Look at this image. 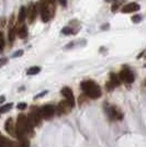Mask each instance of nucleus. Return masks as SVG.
<instances>
[{"label": "nucleus", "instance_id": "obj_1", "mask_svg": "<svg viewBox=\"0 0 146 147\" xmlns=\"http://www.w3.org/2000/svg\"><path fill=\"white\" fill-rule=\"evenodd\" d=\"M81 89L85 91V93L92 99H97L101 96V89L97 84H95L91 80H86L81 82Z\"/></svg>", "mask_w": 146, "mask_h": 147}, {"label": "nucleus", "instance_id": "obj_2", "mask_svg": "<svg viewBox=\"0 0 146 147\" xmlns=\"http://www.w3.org/2000/svg\"><path fill=\"white\" fill-rule=\"evenodd\" d=\"M17 136H22V135L32 134V129L33 126H31L29 123L28 117H25L24 114H20L18 117V121H17Z\"/></svg>", "mask_w": 146, "mask_h": 147}, {"label": "nucleus", "instance_id": "obj_3", "mask_svg": "<svg viewBox=\"0 0 146 147\" xmlns=\"http://www.w3.org/2000/svg\"><path fill=\"white\" fill-rule=\"evenodd\" d=\"M42 115H41V111L39 110L37 108H32L30 114L28 115V120H29V123L31 124V126H37L41 121H42Z\"/></svg>", "mask_w": 146, "mask_h": 147}, {"label": "nucleus", "instance_id": "obj_4", "mask_svg": "<svg viewBox=\"0 0 146 147\" xmlns=\"http://www.w3.org/2000/svg\"><path fill=\"white\" fill-rule=\"evenodd\" d=\"M51 5L52 3H45V2H41V19H42L43 22H49L53 13H52V10H51Z\"/></svg>", "mask_w": 146, "mask_h": 147}, {"label": "nucleus", "instance_id": "obj_5", "mask_svg": "<svg viewBox=\"0 0 146 147\" xmlns=\"http://www.w3.org/2000/svg\"><path fill=\"white\" fill-rule=\"evenodd\" d=\"M119 77H120L121 81L125 82V84H132L134 81V75L128 68L122 69L121 73L119 74Z\"/></svg>", "mask_w": 146, "mask_h": 147}, {"label": "nucleus", "instance_id": "obj_6", "mask_svg": "<svg viewBox=\"0 0 146 147\" xmlns=\"http://www.w3.org/2000/svg\"><path fill=\"white\" fill-rule=\"evenodd\" d=\"M40 111H41V115H42V117L46 119V120H49V119H51V117L54 115L55 108L53 107V105H51V104H46V105H44Z\"/></svg>", "mask_w": 146, "mask_h": 147}, {"label": "nucleus", "instance_id": "obj_7", "mask_svg": "<svg viewBox=\"0 0 146 147\" xmlns=\"http://www.w3.org/2000/svg\"><path fill=\"white\" fill-rule=\"evenodd\" d=\"M62 94L64 96V98H65V100H66L67 102L72 105V108H74L75 107V98H74L73 91L69 88L65 87V88L62 89Z\"/></svg>", "mask_w": 146, "mask_h": 147}, {"label": "nucleus", "instance_id": "obj_8", "mask_svg": "<svg viewBox=\"0 0 146 147\" xmlns=\"http://www.w3.org/2000/svg\"><path fill=\"white\" fill-rule=\"evenodd\" d=\"M5 127H6V131L8 132V134H10L11 136H17V126L13 123L12 117L7 120L6 124H5Z\"/></svg>", "mask_w": 146, "mask_h": 147}, {"label": "nucleus", "instance_id": "obj_9", "mask_svg": "<svg viewBox=\"0 0 146 147\" xmlns=\"http://www.w3.org/2000/svg\"><path fill=\"white\" fill-rule=\"evenodd\" d=\"M107 111H108L109 117L111 119H113V120H122L123 119V114L116 109V107H110V108L107 109Z\"/></svg>", "mask_w": 146, "mask_h": 147}, {"label": "nucleus", "instance_id": "obj_10", "mask_svg": "<svg viewBox=\"0 0 146 147\" xmlns=\"http://www.w3.org/2000/svg\"><path fill=\"white\" fill-rule=\"evenodd\" d=\"M140 10V5L136 3V2H131V3H128L123 7L121 9V11L123 13H131V12H135V11H139Z\"/></svg>", "mask_w": 146, "mask_h": 147}, {"label": "nucleus", "instance_id": "obj_11", "mask_svg": "<svg viewBox=\"0 0 146 147\" xmlns=\"http://www.w3.org/2000/svg\"><path fill=\"white\" fill-rule=\"evenodd\" d=\"M35 17H36V6H34L33 3H31L29 8H28V21L29 23H33L34 20H35Z\"/></svg>", "mask_w": 146, "mask_h": 147}, {"label": "nucleus", "instance_id": "obj_12", "mask_svg": "<svg viewBox=\"0 0 146 147\" xmlns=\"http://www.w3.org/2000/svg\"><path fill=\"white\" fill-rule=\"evenodd\" d=\"M70 109H72V105L68 103L66 100L62 101L61 103L58 104V107H57L58 114H66V113H68L70 111Z\"/></svg>", "mask_w": 146, "mask_h": 147}, {"label": "nucleus", "instance_id": "obj_13", "mask_svg": "<svg viewBox=\"0 0 146 147\" xmlns=\"http://www.w3.org/2000/svg\"><path fill=\"white\" fill-rule=\"evenodd\" d=\"M26 17H28V8L21 7L20 12H19V16H18V21L20 22V23H22L23 21H25Z\"/></svg>", "mask_w": 146, "mask_h": 147}, {"label": "nucleus", "instance_id": "obj_14", "mask_svg": "<svg viewBox=\"0 0 146 147\" xmlns=\"http://www.w3.org/2000/svg\"><path fill=\"white\" fill-rule=\"evenodd\" d=\"M110 82L114 87H118V86H120V84H121V79H120V77H119L116 74L111 73L110 74Z\"/></svg>", "mask_w": 146, "mask_h": 147}, {"label": "nucleus", "instance_id": "obj_15", "mask_svg": "<svg viewBox=\"0 0 146 147\" xmlns=\"http://www.w3.org/2000/svg\"><path fill=\"white\" fill-rule=\"evenodd\" d=\"M18 35L21 38H24L26 35H28V28L25 25H21L18 29Z\"/></svg>", "mask_w": 146, "mask_h": 147}, {"label": "nucleus", "instance_id": "obj_16", "mask_svg": "<svg viewBox=\"0 0 146 147\" xmlns=\"http://www.w3.org/2000/svg\"><path fill=\"white\" fill-rule=\"evenodd\" d=\"M40 71H41V68L39 67V66H33V67H31L28 69L26 74L32 76V75H36V74H39Z\"/></svg>", "mask_w": 146, "mask_h": 147}, {"label": "nucleus", "instance_id": "obj_17", "mask_svg": "<svg viewBox=\"0 0 146 147\" xmlns=\"http://www.w3.org/2000/svg\"><path fill=\"white\" fill-rule=\"evenodd\" d=\"M62 33L65 34V35H70V34H75L76 31L73 29V26H65V28L62 30Z\"/></svg>", "mask_w": 146, "mask_h": 147}, {"label": "nucleus", "instance_id": "obj_18", "mask_svg": "<svg viewBox=\"0 0 146 147\" xmlns=\"http://www.w3.org/2000/svg\"><path fill=\"white\" fill-rule=\"evenodd\" d=\"M16 35H17V30L14 28H10L9 30V34H8V38L10 42H13L14 38H16Z\"/></svg>", "mask_w": 146, "mask_h": 147}, {"label": "nucleus", "instance_id": "obj_19", "mask_svg": "<svg viewBox=\"0 0 146 147\" xmlns=\"http://www.w3.org/2000/svg\"><path fill=\"white\" fill-rule=\"evenodd\" d=\"M123 1H124V0H116V1L113 2V5H112V11H113V12H116V10L120 8V6H121V3Z\"/></svg>", "mask_w": 146, "mask_h": 147}, {"label": "nucleus", "instance_id": "obj_20", "mask_svg": "<svg viewBox=\"0 0 146 147\" xmlns=\"http://www.w3.org/2000/svg\"><path fill=\"white\" fill-rule=\"evenodd\" d=\"M11 108H12V103H8L6 105H3L2 108H0V114L1 113H5V112H8Z\"/></svg>", "mask_w": 146, "mask_h": 147}, {"label": "nucleus", "instance_id": "obj_21", "mask_svg": "<svg viewBox=\"0 0 146 147\" xmlns=\"http://www.w3.org/2000/svg\"><path fill=\"white\" fill-rule=\"evenodd\" d=\"M132 21H133L134 23H139V22L142 21V16H140V14H135L134 17H132Z\"/></svg>", "mask_w": 146, "mask_h": 147}, {"label": "nucleus", "instance_id": "obj_22", "mask_svg": "<svg viewBox=\"0 0 146 147\" xmlns=\"http://www.w3.org/2000/svg\"><path fill=\"white\" fill-rule=\"evenodd\" d=\"M23 55V51L22 49H20V51H17L14 54L12 55V57L13 58H16V57H20V56H22Z\"/></svg>", "mask_w": 146, "mask_h": 147}, {"label": "nucleus", "instance_id": "obj_23", "mask_svg": "<svg viewBox=\"0 0 146 147\" xmlns=\"http://www.w3.org/2000/svg\"><path fill=\"white\" fill-rule=\"evenodd\" d=\"M7 63H8V58H6V57L0 58V67H1V66H3V65H6Z\"/></svg>", "mask_w": 146, "mask_h": 147}, {"label": "nucleus", "instance_id": "obj_24", "mask_svg": "<svg viewBox=\"0 0 146 147\" xmlns=\"http://www.w3.org/2000/svg\"><path fill=\"white\" fill-rule=\"evenodd\" d=\"M26 103H19L18 104V109L19 110H24V109H26Z\"/></svg>", "mask_w": 146, "mask_h": 147}, {"label": "nucleus", "instance_id": "obj_25", "mask_svg": "<svg viewBox=\"0 0 146 147\" xmlns=\"http://www.w3.org/2000/svg\"><path fill=\"white\" fill-rule=\"evenodd\" d=\"M58 2H59V5L63 7L67 6V0H58Z\"/></svg>", "mask_w": 146, "mask_h": 147}, {"label": "nucleus", "instance_id": "obj_26", "mask_svg": "<svg viewBox=\"0 0 146 147\" xmlns=\"http://www.w3.org/2000/svg\"><path fill=\"white\" fill-rule=\"evenodd\" d=\"M3 46H5V41L2 40V37H0V51H2Z\"/></svg>", "mask_w": 146, "mask_h": 147}, {"label": "nucleus", "instance_id": "obj_27", "mask_svg": "<svg viewBox=\"0 0 146 147\" xmlns=\"http://www.w3.org/2000/svg\"><path fill=\"white\" fill-rule=\"evenodd\" d=\"M3 101H5V97H3V96H1V97H0V103H1V102H3Z\"/></svg>", "mask_w": 146, "mask_h": 147}, {"label": "nucleus", "instance_id": "obj_28", "mask_svg": "<svg viewBox=\"0 0 146 147\" xmlns=\"http://www.w3.org/2000/svg\"><path fill=\"white\" fill-rule=\"evenodd\" d=\"M108 28H109V24H105V25H102V29H108Z\"/></svg>", "mask_w": 146, "mask_h": 147}, {"label": "nucleus", "instance_id": "obj_29", "mask_svg": "<svg viewBox=\"0 0 146 147\" xmlns=\"http://www.w3.org/2000/svg\"><path fill=\"white\" fill-rule=\"evenodd\" d=\"M1 35H2V33H1V32H0V37H1Z\"/></svg>", "mask_w": 146, "mask_h": 147}, {"label": "nucleus", "instance_id": "obj_30", "mask_svg": "<svg viewBox=\"0 0 146 147\" xmlns=\"http://www.w3.org/2000/svg\"><path fill=\"white\" fill-rule=\"evenodd\" d=\"M105 1H111V0H105Z\"/></svg>", "mask_w": 146, "mask_h": 147}]
</instances>
